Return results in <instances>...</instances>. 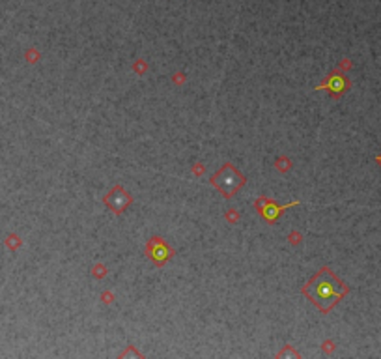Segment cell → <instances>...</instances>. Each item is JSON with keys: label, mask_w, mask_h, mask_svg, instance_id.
Listing matches in <instances>:
<instances>
[{"label": "cell", "mask_w": 381, "mask_h": 359, "mask_svg": "<svg viewBox=\"0 0 381 359\" xmlns=\"http://www.w3.org/2000/svg\"><path fill=\"white\" fill-rule=\"evenodd\" d=\"M347 292H349L347 285L342 283L327 266L322 268V269L303 287V294H305V296H307L323 314L333 311L334 305H336L338 301H342Z\"/></svg>", "instance_id": "1"}, {"label": "cell", "mask_w": 381, "mask_h": 359, "mask_svg": "<svg viewBox=\"0 0 381 359\" xmlns=\"http://www.w3.org/2000/svg\"><path fill=\"white\" fill-rule=\"evenodd\" d=\"M209 181L217 191L223 193L225 198H232L245 185V176L232 163H226L215 172Z\"/></svg>", "instance_id": "2"}, {"label": "cell", "mask_w": 381, "mask_h": 359, "mask_svg": "<svg viewBox=\"0 0 381 359\" xmlns=\"http://www.w3.org/2000/svg\"><path fill=\"white\" fill-rule=\"evenodd\" d=\"M349 86H351V83H349V79L346 77L344 73H340L338 70H334V72L329 73V77L323 81V84H320V86H316V90H329L331 92V96L334 97V99H338V97H342L349 90Z\"/></svg>", "instance_id": "3"}, {"label": "cell", "mask_w": 381, "mask_h": 359, "mask_svg": "<svg viewBox=\"0 0 381 359\" xmlns=\"http://www.w3.org/2000/svg\"><path fill=\"white\" fill-rule=\"evenodd\" d=\"M103 202L108 206V210H112L114 214H118L120 215V214H123V212L127 210V206L133 202V197L125 191L121 185H114V187L105 195Z\"/></svg>", "instance_id": "4"}, {"label": "cell", "mask_w": 381, "mask_h": 359, "mask_svg": "<svg viewBox=\"0 0 381 359\" xmlns=\"http://www.w3.org/2000/svg\"><path fill=\"white\" fill-rule=\"evenodd\" d=\"M146 252L152 258V262L155 266H159V268L165 266L170 260V256H172V249L167 245V241L163 238H157V236H154L146 243Z\"/></svg>", "instance_id": "5"}, {"label": "cell", "mask_w": 381, "mask_h": 359, "mask_svg": "<svg viewBox=\"0 0 381 359\" xmlns=\"http://www.w3.org/2000/svg\"><path fill=\"white\" fill-rule=\"evenodd\" d=\"M297 200L295 202H290V204H284V206H277L273 200H269V198H265V197H260L258 200H256V210L260 212V215L267 221V223H275V219L280 215L284 210L288 208H294V206H297Z\"/></svg>", "instance_id": "6"}, {"label": "cell", "mask_w": 381, "mask_h": 359, "mask_svg": "<svg viewBox=\"0 0 381 359\" xmlns=\"http://www.w3.org/2000/svg\"><path fill=\"white\" fill-rule=\"evenodd\" d=\"M378 163L381 165V156H378Z\"/></svg>", "instance_id": "7"}]
</instances>
